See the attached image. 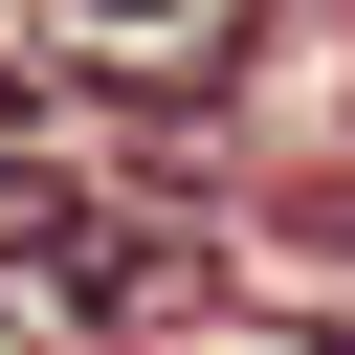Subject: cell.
Returning a JSON list of instances; mask_svg holds the SVG:
<instances>
[{
  "mask_svg": "<svg viewBox=\"0 0 355 355\" xmlns=\"http://www.w3.org/2000/svg\"><path fill=\"white\" fill-rule=\"evenodd\" d=\"M0 355H67V266L44 244H0Z\"/></svg>",
  "mask_w": 355,
  "mask_h": 355,
  "instance_id": "1",
  "label": "cell"
},
{
  "mask_svg": "<svg viewBox=\"0 0 355 355\" xmlns=\"http://www.w3.org/2000/svg\"><path fill=\"white\" fill-rule=\"evenodd\" d=\"M89 22H178V0H89Z\"/></svg>",
  "mask_w": 355,
  "mask_h": 355,
  "instance_id": "2",
  "label": "cell"
}]
</instances>
